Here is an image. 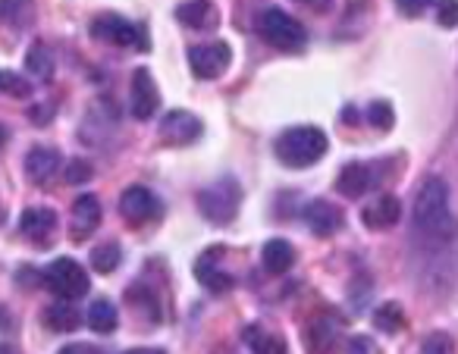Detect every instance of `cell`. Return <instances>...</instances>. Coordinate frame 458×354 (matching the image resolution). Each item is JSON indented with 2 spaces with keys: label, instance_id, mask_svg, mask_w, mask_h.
Listing matches in <instances>:
<instances>
[{
  "label": "cell",
  "instance_id": "obj_1",
  "mask_svg": "<svg viewBox=\"0 0 458 354\" xmlns=\"http://www.w3.org/2000/svg\"><path fill=\"white\" fill-rule=\"evenodd\" d=\"M414 226L433 241H449L455 235V220L449 210V185L443 179H427L414 195Z\"/></svg>",
  "mask_w": 458,
  "mask_h": 354
},
{
  "label": "cell",
  "instance_id": "obj_2",
  "mask_svg": "<svg viewBox=\"0 0 458 354\" xmlns=\"http://www.w3.org/2000/svg\"><path fill=\"white\" fill-rule=\"evenodd\" d=\"M330 148V139L324 135V129L318 126H295L286 129V132L276 139L274 151L280 157V164L293 166V170H305V166H314Z\"/></svg>",
  "mask_w": 458,
  "mask_h": 354
},
{
  "label": "cell",
  "instance_id": "obj_3",
  "mask_svg": "<svg viewBox=\"0 0 458 354\" xmlns=\"http://www.w3.org/2000/svg\"><path fill=\"white\" fill-rule=\"evenodd\" d=\"M239 207H242V189L236 179H216L214 185L198 191V210L216 226L236 220Z\"/></svg>",
  "mask_w": 458,
  "mask_h": 354
},
{
  "label": "cell",
  "instance_id": "obj_4",
  "mask_svg": "<svg viewBox=\"0 0 458 354\" xmlns=\"http://www.w3.org/2000/svg\"><path fill=\"white\" fill-rule=\"evenodd\" d=\"M45 285L54 291L57 298H64V301H76V298H82L85 291H89V273H85L82 264H76L72 257H57L54 264L45 266Z\"/></svg>",
  "mask_w": 458,
  "mask_h": 354
},
{
  "label": "cell",
  "instance_id": "obj_5",
  "mask_svg": "<svg viewBox=\"0 0 458 354\" xmlns=\"http://www.w3.org/2000/svg\"><path fill=\"white\" fill-rule=\"evenodd\" d=\"M258 29H261L264 41H267L270 47H276V51L295 54V51H301L308 41L305 26H301L295 16L283 13V10H267V13L261 16V26Z\"/></svg>",
  "mask_w": 458,
  "mask_h": 354
},
{
  "label": "cell",
  "instance_id": "obj_6",
  "mask_svg": "<svg viewBox=\"0 0 458 354\" xmlns=\"http://www.w3.org/2000/svg\"><path fill=\"white\" fill-rule=\"evenodd\" d=\"M91 38L98 41H107V45H116V47H148V38H145V29L135 26V22L123 20L116 13H104L91 22Z\"/></svg>",
  "mask_w": 458,
  "mask_h": 354
},
{
  "label": "cell",
  "instance_id": "obj_7",
  "mask_svg": "<svg viewBox=\"0 0 458 354\" xmlns=\"http://www.w3.org/2000/svg\"><path fill=\"white\" fill-rule=\"evenodd\" d=\"M229 60H233V51L226 41H210V45H198L189 51V66L198 79H220Z\"/></svg>",
  "mask_w": 458,
  "mask_h": 354
},
{
  "label": "cell",
  "instance_id": "obj_8",
  "mask_svg": "<svg viewBox=\"0 0 458 354\" xmlns=\"http://www.w3.org/2000/svg\"><path fill=\"white\" fill-rule=\"evenodd\" d=\"M160 107V91L154 85L151 72L141 66L132 72V85H129V110H132L135 120H151L154 110Z\"/></svg>",
  "mask_w": 458,
  "mask_h": 354
},
{
  "label": "cell",
  "instance_id": "obj_9",
  "mask_svg": "<svg viewBox=\"0 0 458 354\" xmlns=\"http://www.w3.org/2000/svg\"><path fill=\"white\" fill-rule=\"evenodd\" d=\"M201 120L189 110H173L160 122V135H164L166 145H191L201 135Z\"/></svg>",
  "mask_w": 458,
  "mask_h": 354
},
{
  "label": "cell",
  "instance_id": "obj_10",
  "mask_svg": "<svg viewBox=\"0 0 458 354\" xmlns=\"http://www.w3.org/2000/svg\"><path fill=\"white\" fill-rule=\"evenodd\" d=\"M220 257H223V248H208V251L201 254V257L195 260V276L198 282L204 285L208 291H214V295H223V291L233 289V276L229 273H223L220 266Z\"/></svg>",
  "mask_w": 458,
  "mask_h": 354
},
{
  "label": "cell",
  "instance_id": "obj_11",
  "mask_svg": "<svg viewBox=\"0 0 458 354\" xmlns=\"http://www.w3.org/2000/svg\"><path fill=\"white\" fill-rule=\"evenodd\" d=\"M120 214L126 216L129 223L141 226V223H148L154 214H157V198H154L151 191L145 189V185H132V189L123 191V198H120Z\"/></svg>",
  "mask_w": 458,
  "mask_h": 354
},
{
  "label": "cell",
  "instance_id": "obj_12",
  "mask_svg": "<svg viewBox=\"0 0 458 354\" xmlns=\"http://www.w3.org/2000/svg\"><path fill=\"white\" fill-rule=\"evenodd\" d=\"M343 210L336 207V204L324 201V198H318V201H311L305 207V223L311 226L314 235H320V239H330L333 232H339L343 229Z\"/></svg>",
  "mask_w": 458,
  "mask_h": 354
},
{
  "label": "cell",
  "instance_id": "obj_13",
  "mask_svg": "<svg viewBox=\"0 0 458 354\" xmlns=\"http://www.w3.org/2000/svg\"><path fill=\"white\" fill-rule=\"evenodd\" d=\"M101 223V201L95 195H79L72 201V241H85Z\"/></svg>",
  "mask_w": 458,
  "mask_h": 354
},
{
  "label": "cell",
  "instance_id": "obj_14",
  "mask_svg": "<svg viewBox=\"0 0 458 354\" xmlns=\"http://www.w3.org/2000/svg\"><path fill=\"white\" fill-rule=\"evenodd\" d=\"M402 216V204L395 195H380L361 210V220L368 229H393Z\"/></svg>",
  "mask_w": 458,
  "mask_h": 354
},
{
  "label": "cell",
  "instance_id": "obj_15",
  "mask_svg": "<svg viewBox=\"0 0 458 354\" xmlns=\"http://www.w3.org/2000/svg\"><path fill=\"white\" fill-rule=\"evenodd\" d=\"M20 229L26 239L45 245V241L54 235V229H57V214H54L51 207H29L20 220Z\"/></svg>",
  "mask_w": 458,
  "mask_h": 354
},
{
  "label": "cell",
  "instance_id": "obj_16",
  "mask_svg": "<svg viewBox=\"0 0 458 354\" xmlns=\"http://www.w3.org/2000/svg\"><path fill=\"white\" fill-rule=\"evenodd\" d=\"M57 170H60V154L54 151V148L38 145V148H32V151H29L26 173H29V179H32L35 185H47Z\"/></svg>",
  "mask_w": 458,
  "mask_h": 354
},
{
  "label": "cell",
  "instance_id": "obj_17",
  "mask_svg": "<svg viewBox=\"0 0 458 354\" xmlns=\"http://www.w3.org/2000/svg\"><path fill=\"white\" fill-rule=\"evenodd\" d=\"M370 185H374V166L370 164L343 166V173H339V179H336V189L343 198H361Z\"/></svg>",
  "mask_w": 458,
  "mask_h": 354
},
{
  "label": "cell",
  "instance_id": "obj_18",
  "mask_svg": "<svg viewBox=\"0 0 458 354\" xmlns=\"http://www.w3.org/2000/svg\"><path fill=\"white\" fill-rule=\"evenodd\" d=\"M176 20L189 29H214L220 22V13L210 0H185L176 7Z\"/></svg>",
  "mask_w": 458,
  "mask_h": 354
},
{
  "label": "cell",
  "instance_id": "obj_19",
  "mask_svg": "<svg viewBox=\"0 0 458 354\" xmlns=\"http://www.w3.org/2000/svg\"><path fill=\"white\" fill-rule=\"evenodd\" d=\"M261 264L270 276H283V273L293 270L295 264V248L289 245L286 239H270L267 245L261 248Z\"/></svg>",
  "mask_w": 458,
  "mask_h": 354
},
{
  "label": "cell",
  "instance_id": "obj_20",
  "mask_svg": "<svg viewBox=\"0 0 458 354\" xmlns=\"http://www.w3.org/2000/svg\"><path fill=\"white\" fill-rule=\"evenodd\" d=\"M41 323H45L51 333H72L79 326V310L72 308L70 301L60 298L57 304H47L45 314H41Z\"/></svg>",
  "mask_w": 458,
  "mask_h": 354
},
{
  "label": "cell",
  "instance_id": "obj_21",
  "mask_svg": "<svg viewBox=\"0 0 458 354\" xmlns=\"http://www.w3.org/2000/svg\"><path fill=\"white\" fill-rule=\"evenodd\" d=\"M242 341L251 348L255 354H286V345H283L280 335L267 333L264 326H245Z\"/></svg>",
  "mask_w": 458,
  "mask_h": 354
},
{
  "label": "cell",
  "instance_id": "obj_22",
  "mask_svg": "<svg viewBox=\"0 0 458 354\" xmlns=\"http://www.w3.org/2000/svg\"><path fill=\"white\" fill-rule=\"evenodd\" d=\"M89 326L101 335H110L116 326H120V314H116V304L107 301V298H98L89 308Z\"/></svg>",
  "mask_w": 458,
  "mask_h": 354
},
{
  "label": "cell",
  "instance_id": "obj_23",
  "mask_svg": "<svg viewBox=\"0 0 458 354\" xmlns=\"http://www.w3.org/2000/svg\"><path fill=\"white\" fill-rule=\"evenodd\" d=\"M26 70H29V76H35L38 82H51V79H54V54L47 51V45L35 41V45L29 47Z\"/></svg>",
  "mask_w": 458,
  "mask_h": 354
},
{
  "label": "cell",
  "instance_id": "obj_24",
  "mask_svg": "<svg viewBox=\"0 0 458 354\" xmlns=\"http://www.w3.org/2000/svg\"><path fill=\"white\" fill-rule=\"evenodd\" d=\"M374 323H377V329L395 335L399 329H405V310H402L395 301H386V304H380V308L374 310Z\"/></svg>",
  "mask_w": 458,
  "mask_h": 354
},
{
  "label": "cell",
  "instance_id": "obj_25",
  "mask_svg": "<svg viewBox=\"0 0 458 354\" xmlns=\"http://www.w3.org/2000/svg\"><path fill=\"white\" fill-rule=\"evenodd\" d=\"M123 254H120V245L116 241H107V245H98L95 251H91V266H95L98 273H114L116 266H120Z\"/></svg>",
  "mask_w": 458,
  "mask_h": 354
},
{
  "label": "cell",
  "instance_id": "obj_26",
  "mask_svg": "<svg viewBox=\"0 0 458 354\" xmlns=\"http://www.w3.org/2000/svg\"><path fill=\"white\" fill-rule=\"evenodd\" d=\"M368 120H370V126H374V129L389 132V129H393V122H395V114H393V107H389L386 101H374V104H370V110H368Z\"/></svg>",
  "mask_w": 458,
  "mask_h": 354
},
{
  "label": "cell",
  "instance_id": "obj_27",
  "mask_svg": "<svg viewBox=\"0 0 458 354\" xmlns=\"http://www.w3.org/2000/svg\"><path fill=\"white\" fill-rule=\"evenodd\" d=\"M0 91H7L13 97H29V79L16 76V72H0Z\"/></svg>",
  "mask_w": 458,
  "mask_h": 354
},
{
  "label": "cell",
  "instance_id": "obj_28",
  "mask_svg": "<svg viewBox=\"0 0 458 354\" xmlns=\"http://www.w3.org/2000/svg\"><path fill=\"white\" fill-rule=\"evenodd\" d=\"M420 354H455V341H452L445 333H433L430 339L424 341Z\"/></svg>",
  "mask_w": 458,
  "mask_h": 354
},
{
  "label": "cell",
  "instance_id": "obj_29",
  "mask_svg": "<svg viewBox=\"0 0 458 354\" xmlns=\"http://www.w3.org/2000/svg\"><path fill=\"white\" fill-rule=\"evenodd\" d=\"M437 22L443 29H455L458 26V0H439Z\"/></svg>",
  "mask_w": 458,
  "mask_h": 354
},
{
  "label": "cell",
  "instance_id": "obj_30",
  "mask_svg": "<svg viewBox=\"0 0 458 354\" xmlns=\"http://www.w3.org/2000/svg\"><path fill=\"white\" fill-rule=\"evenodd\" d=\"M89 179H91V164H89V160H72V164L66 166V182H70V185L89 182Z\"/></svg>",
  "mask_w": 458,
  "mask_h": 354
},
{
  "label": "cell",
  "instance_id": "obj_31",
  "mask_svg": "<svg viewBox=\"0 0 458 354\" xmlns=\"http://www.w3.org/2000/svg\"><path fill=\"white\" fill-rule=\"evenodd\" d=\"M395 7H399V13H405V16H420L427 7H430V0H395Z\"/></svg>",
  "mask_w": 458,
  "mask_h": 354
},
{
  "label": "cell",
  "instance_id": "obj_32",
  "mask_svg": "<svg viewBox=\"0 0 458 354\" xmlns=\"http://www.w3.org/2000/svg\"><path fill=\"white\" fill-rule=\"evenodd\" d=\"M349 354H380L374 345V339H368V335H355V339L349 341Z\"/></svg>",
  "mask_w": 458,
  "mask_h": 354
},
{
  "label": "cell",
  "instance_id": "obj_33",
  "mask_svg": "<svg viewBox=\"0 0 458 354\" xmlns=\"http://www.w3.org/2000/svg\"><path fill=\"white\" fill-rule=\"evenodd\" d=\"M57 354H98V351L91 345H64Z\"/></svg>",
  "mask_w": 458,
  "mask_h": 354
},
{
  "label": "cell",
  "instance_id": "obj_34",
  "mask_svg": "<svg viewBox=\"0 0 458 354\" xmlns=\"http://www.w3.org/2000/svg\"><path fill=\"white\" fill-rule=\"evenodd\" d=\"M123 354H164L160 348H132V351H123Z\"/></svg>",
  "mask_w": 458,
  "mask_h": 354
},
{
  "label": "cell",
  "instance_id": "obj_35",
  "mask_svg": "<svg viewBox=\"0 0 458 354\" xmlns=\"http://www.w3.org/2000/svg\"><path fill=\"white\" fill-rule=\"evenodd\" d=\"M7 139H10L7 126H0V151H4V145H7Z\"/></svg>",
  "mask_w": 458,
  "mask_h": 354
},
{
  "label": "cell",
  "instance_id": "obj_36",
  "mask_svg": "<svg viewBox=\"0 0 458 354\" xmlns=\"http://www.w3.org/2000/svg\"><path fill=\"white\" fill-rule=\"evenodd\" d=\"M345 120H349V122H358V114H355V110H352V107H345Z\"/></svg>",
  "mask_w": 458,
  "mask_h": 354
},
{
  "label": "cell",
  "instance_id": "obj_37",
  "mask_svg": "<svg viewBox=\"0 0 458 354\" xmlns=\"http://www.w3.org/2000/svg\"><path fill=\"white\" fill-rule=\"evenodd\" d=\"M0 354H16V348H10V345H0Z\"/></svg>",
  "mask_w": 458,
  "mask_h": 354
},
{
  "label": "cell",
  "instance_id": "obj_38",
  "mask_svg": "<svg viewBox=\"0 0 458 354\" xmlns=\"http://www.w3.org/2000/svg\"><path fill=\"white\" fill-rule=\"evenodd\" d=\"M301 4H318V7H320V4H324V0H301Z\"/></svg>",
  "mask_w": 458,
  "mask_h": 354
},
{
  "label": "cell",
  "instance_id": "obj_39",
  "mask_svg": "<svg viewBox=\"0 0 458 354\" xmlns=\"http://www.w3.org/2000/svg\"><path fill=\"white\" fill-rule=\"evenodd\" d=\"M0 220H4V207H0Z\"/></svg>",
  "mask_w": 458,
  "mask_h": 354
}]
</instances>
